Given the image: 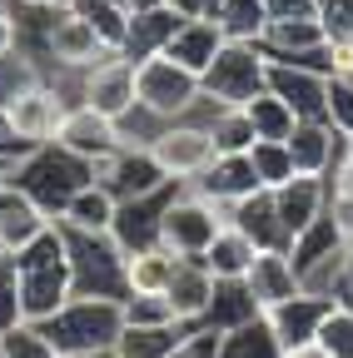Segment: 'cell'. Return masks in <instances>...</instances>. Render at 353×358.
Wrapping results in <instances>:
<instances>
[{
  "mask_svg": "<svg viewBox=\"0 0 353 358\" xmlns=\"http://www.w3.org/2000/svg\"><path fill=\"white\" fill-rule=\"evenodd\" d=\"M15 264V284H20V308L25 324H45L55 308L75 299V274H70V239L60 224H50L35 244L10 254Z\"/></svg>",
  "mask_w": 353,
  "mask_h": 358,
  "instance_id": "1",
  "label": "cell"
},
{
  "mask_svg": "<svg viewBox=\"0 0 353 358\" xmlns=\"http://www.w3.org/2000/svg\"><path fill=\"white\" fill-rule=\"evenodd\" d=\"M6 179H10L15 189H25L50 219H60L65 204H70L85 185H95V164L80 159V155H70L65 145H40V150H30L20 164H10Z\"/></svg>",
  "mask_w": 353,
  "mask_h": 358,
  "instance_id": "2",
  "label": "cell"
},
{
  "mask_svg": "<svg viewBox=\"0 0 353 358\" xmlns=\"http://www.w3.org/2000/svg\"><path fill=\"white\" fill-rule=\"evenodd\" d=\"M40 334L55 343L60 358H70V353H110L115 338L124 334V308L115 299L75 294L65 308H55L50 319L40 324Z\"/></svg>",
  "mask_w": 353,
  "mask_h": 358,
  "instance_id": "3",
  "label": "cell"
},
{
  "mask_svg": "<svg viewBox=\"0 0 353 358\" xmlns=\"http://www.w3.org/2000/svg\"><path fill=\"white\" fill-rule=\"evenodd\" d=\"M204 105L214 110H244L254 95L269 90V55L259 50V40H229L214 55V65L199 75Z\"/></svg>",
  "mask_w": 353,
  "mask_h": 358,
  "instance_id": "4",
  "label": "cell"
},
{
  "mask_svg": "<svg viewBox=\"0 0 353 358\" xmlns=\"http://www.w3.org/2000/svg\"><path fill=\"white\" fill-rule=\"evenodd\" d=\"M289 259H294V274H298L303 294H324V299H333L338 284H343V274H348V264H353L343 224H338L333 214L314 219V224H308V229L289 244Z\"/></svg>",
  "mask_w": 353,
  "mask_h": 358,
  "instance_id": "5",
  "label": "cell"
},
{
  "mask_svg": "<svg viewBox=\"0 0 353 358\" xmlns=\"http://www.w3.org/2000/svg\"><path fill=\"white\" fill-rule=\"evenodd\" d=\"M135 100L154 124H174V120H194L204 105L199 75H189L185 65H174L164 55L135 65Z\"/></svg>",
  "mask_w": 353,
  "mask_h": 358,
  "instance_id": "6",
  "label": "cell"
},
{
  "mask_svg": "<svg viewBox=\"0 0 353 358\" xmlns=\"http://www.w3.org/2000/svg\"><path fill=\"white\" fill-rule=\"evenodd\" d=\"M224 224H229L224 209L209 204L204 194H194L189 185H180L159 214V249H169L174 259H204V249L214 244V234Z\"/></svg>",
  "mask_w": 353,
  "mask_h": 358,
  "instance_id": "7",
  "label": "cell"
},
{
  "mask_svg": "<svg viewBox=\"0 0 353 358\" xmlns=\"http://www.w3.org/2000/svg\"><path fill=\"white\" fill-rule=\"evenodd\" d=\"M70 274H75V294H90V299H129V279H124V264L129 254L110 239V234H70Z\"/></svg>",
  "mask_w": 353,
  "mask_h": 358,
  "instance_id": "8",
  "label": "cell"
},
{
  "mask_svg": "<svg viewBox=\"0 0 353 358\" xmlns=\"http://www.w3.org/2000/svg\"><path fill=\"white\" fill-rule=\"evenodd\" d=\"M154 164L164 169V179H174V185H194V179L214 164V140H209V124L204 120H174V124H159L150 134Z\"/></svg>",
  "mask_w": 353,
  "mask_h": 358,
  "instance_id": "9",
  "label": "cell"
},
{
  "mask_svg": "<svg viewBox=\"0 0 353 358\" xmlns=\"http://www.w3.org/2000/svg\"><path fill=\"white\" fill-rule=\"evenodd\" d=\"M70 95H75V105H90L95 115L124 124L129 115L140 110V100H135V65H129L124 55H105L100 65H90L85 75H75Z\"/></svg>",
  "mask_w": 353,
  "mask_h": 358,
  "instance_id": "10",
  "label": "cell"
},
{
  "mask_svg": "<svg viewBox=\"0 0 353 358\" xmlns=\"http://www.w3.org/2000/svg\"><path fill=\"white\" fill-rule=\"evenodd\" d=\"M70 105L75 100L65 95L55 80H40V85H30L25 95H15L6 105V120L15 129V140H25L30 150H40V145H55L60 140V124H65Z\"/></svg>",
  "mask_w": 353,
  "mask_h": 358,
  "instance_id": "11",
  "label": "cell"
},
{
  "mask_svg": "<svg viewBox=\"0 0 353 358\" xmlns=\"http://www.w3.org/2000/svg\"><path fill=\"white\" fill-rule=\"evenodd\" d=\"M95 185L115 194V204H129V199H150L159 189H169L174 179H164V169L154 164V155L145 145H120L110 159L95 164Z\"/></svg>",
  "mask_w": 353,
  "mask_h": 358,
  "instance_id": "12",
  "label": "cell"
},
{
  "mask_svg": "<svg viewBox=\"0 0 353 358\" xmlns=\"http://www.w3.org/2000/svg\"><path fill=\"white\" fill-rule=\"evenodd\" d=\"M284 145H289V155H294V174H319V179H329V174L343 164V155H348V134H338L329 120H298Z\"/></svg>",
  "mask_w": 353,
  "mask_h": 358,
  "instance_id": "13",
  "label": "cell"
},
{
  "mask_svg": "<svg viewBox=\"0 0 353 358\" xmlns=\"http://www.w3.org/2000/svg\"><path fill=\"white\" fill-rule=\"evenodd\" d=\"M55 145H65L70 155L100 164V159H110V155L124 145V134H120L115 120L95 115L90 105H70V115H65V124H60V140H55Z\"/></svg>",
  "mask_w": 353,
  "mask_h": 358,
  "instance_id": "14",
  "label": "cell"
},
{
  "mask_svg": "<svg viewBox=\"0 0 353 358\" xmlns=\"http://www.w3.org/2000/svg\"><path fill=\"white\" fill-rule=\"evenodd\" d=\"M105 55H115L110 45L85 25L80 15H70V10H60V20H55V30H50V65L55 70H65V75H85L90 65H100Z\"/></svg>",
  "mask_w": 353,
  "mask_h": 358,
  "instance_id": "15",
  "label": "cell"
},
{
  "mask_svg": "<svg viewBox=\"0 0 353 358\" xmlns=\"http://www.w3.org/2000/svg\"><path fill=\"white\" fill-rule=\"evenodd\" d=\"M269 194H274V209H279V219H284L289 244H294L314 219L329 214V179H319V174H294L289 185H279V189H269Z\"/></svg>",
  "mask_w": 353,
  "mask_h": 358,
  "instance_id": "16",
  "label": "cell"
},
{
  "mask_svg": "<svg viewBox=\"0 0 353 358\" xmlns=\"http://www.w3.org/2000/svg\"><path fill=\"white\" fill-rule=\"evenodd\" d=\"M194 194H204L209 204H219V209H234L239 199H249L254 189H259V174H254V164H249V155H214V164L189 185Z\"/></svg>",
  "mask_w": 353,
  "mask_h": 358,
  "instance_id": "17",
  "label": "cell"
},
{
  "mask_svg": "<svg viewBox=\"0 0 353 358\" xmlns=\"http://www.w3.org/2000/svg\"><path fill=\"white\" fill-rule=\"evenodd\" d=\"M333 308V299H324V294H294V299H284L279 308H269L264 319H269V329H274V338L284 343V353L289 348H303V343H314L319 338V324H324V313Z\"/></svg>",
  "mask_w": 353,
  "mask_h": 358,
  "instance_id": "18",
  "label": "cell"
},
{
  "mask_svg": "<svg viewBox=\"0 0 353 358\" xmlns=\"http://www.w3.org/2000/svg\"><path fill=\"white\" fill-rule=\"evenodd\" d=\"M174 189H180V185H169V189H159V194H150V199L120 204V209H115V224H110V239H115L124 254L154 249V244H159V214H164V204H169Z\"/></svg>",
  "mask_w": 353,
  "mask_h": 358,
  "instance_id": "19",
  "label": "cell"
},
{
  "mask_svg": "<svg viewBox=\"0 0 353 358\" xmlns=\"http://www.w3.org/2000/svg\"><path fill=\"white\" fill-rule=\"evenodd\" d=\"M244 289H249V299L259 303V313H269V308H279L284 299H294L303 284H298V274H294L289 249H259V254H254V268L244 274Z\"/></svg>",
  "mask_w": 353,
  "mask_h": 358,
  "instance_id": "20",
  "label": "cell"
},
{
  "mask_svg": "<svg viewBox=\"0 0 353 358\" xmlns=\"http://www.w3.org/2000/svg\"><path fill=\"white\" fill-rule=\"evenodd\" d=\"M189 15L180 10V6H154V10H140V15H129V35H124V60L129 65H145V60H154V55H164V45L180 35V25H185Z\"/></svg>",
  "mask_w": 353,
  "mask_h": 358,
  "instance_id": "21",
  "label": "cell"
},
{
  "mask_svg": "<svg viewBox=\"0 0 353 358\" xmlns=\"http://www.w3.org/2000/svg\"><path fill=\"white\" fill-rule=\"evenodd\" d=\"M50 224H55V219L40 209L25 189H15L10 179L0 185V244H6V254H20L25 244H35Z\"/></svg>",
  "mask_w": 353,
  "mask_h": 358,
  "instance_id": "22",
  "label": "cell"
},
{
  "mask_svg": "<svg viewBox=\"0 0 353 358\" xmlns=\"http://www.w3.org/2000/svg\"><path fill=\"white\" fill-rule=\"evenodd\" d=\"M324 90H329V75L269 60V95H279L294 110V120H324Z\"/></svg>",
  "mask_w": 353,
  "mask_h": 358,
  "instance_id": "23",
  "label": "cell"
},
{
  "mask_svg": "<svg viewBox=\"0 0 353 358\" xmlns=\"http://www.w3.org/2000/svg\"><path fill=\"white\" fill-rule=\"evenodd\" d=\"M224 45H229V35H224V25H219V20H209V15H189V20L180 25V35L164 45V60L185 65L189 75H204Z\"/></svg>",
  "mask_w": 353,
  "mask_h": 358,
  "instance_id": "24",
  "label": "cell"
},
{
  "mask_svg": "<svg viewBox=\"0 0 353 358\" xmlns=\"http://www.w3.org/2000/svg\"><path fill=\"white\" fill-rule=\"evenodd\" d=\"M214 284L219 279L204 268V259H180V264H174V279L164 289L174 319H180V324H204V313L214 303Z\"/></svg>",
  "mask_w": 353,
  "mask_h": 358,
  "instance_id": "25",
  "label": "cell"
},
{
  "mask_svg": "<svg viewBox=\"0 0 353 358\" xmlns=\"http://www.w3.org/2000/svg\"><path fill=\"white\" fill-rule=\"evenodd\" d=\"M234 229H244L254 239V249H289V234H284V219L274 209V194L269 189H254L249 199H239L229 214H224Z\"/></svg>",
  "mask_w": 353,
  "mask_h": 358,
  "instance_id": "26",
  "label": "cell"
},
{
  "mask_svg": "<svg viewBox=\"0 0 353 358\" xmlns=\"http://www.w3.org/2000/svg\"><path fill=\"white\" fill-rule=\"evenodd\" d=\"M194 324H124L115 338V358H169L189 338Z\"/></svg>",
  "mask_w": 353,
  "mask_h": 358,
  "instance_id": "27",
  "label": "cell"
},
{
  "mask_svg": "<svg viewBox=\"0 0 353 358\" xmlns=\"http://www.w3.org/2000/svg\"><path fill=\"white\" fill-rule=\"evenodd\" d=\"M254 239L244 234V229H234V224H224V229L214 234V244L204 249V268L219 279V284H234V279H244L249 268H254Z\"/></svg>",
  "mask_w": 353,
  "mask_h": 358,
  "instance_id": "28",
  "label": "cell"
},
{
  "mask_svg": "<svg viewBox=\"0 0 353 358\" xmlns=\"http://www.w3.org/2000/svg\"><path fill=\"white\" fill-rule=\"evenodd\" d=\"M115 194L110 189H100V185H85L70 204H65V214L55 219L60 229H70V234H110V224H115Z\"/></svg>",
  "mask_w": 353,
  "mask_h": 358,
  "instance_id": "29",
  "label": "cell"
},
{
  "mask_svg": "<svg viewBox=\"0 0 353 358\" xmlns=\"http://www.w3.org/2000/svg\"><path fill=\"white\" fill-rule=\"evenodd\" d=\"M65 10L80 15L85 25H90L110 50L120 55L124 50V35H129V10L120 6V0H65Z\"/></svg>",
  "mask_w": 353,
  "mask_h": 358,
  "instance_id": "30",
  "label": "cell"
},
{
  "mask_svg": "<svg viewBox=\"0 0 353 358\" xmlns=\"http://www.w3.org/2000/svg\"><path fill=\"white\" fill-rule=\"evenodd\" d=\"M219 358H284V343L274 338L269 319L259 313V319H249L219 338Z\"/></svg>",
  "mask_w": 353,
  "mask_h": 358,
  "instance_id": "31",
  "label": "cell"
},
{
  "mask_svg": "<svg viewBox=\"0 0 353 358\" xmlns=\"http://www.w3.org/2000/svg\"><path fill=\"white\" fill-rule=\"evenodd\" d=\"M174 259L169 249H140V254H129V264H124V279H129V294H164L169 289V279H174Z\"/></svg>",
  "mask_w": 353,
  "mask_h": 358,
  "instance_id": "32",
  "label": "cell"
},
{
  "mask_svg": "<svg viewBox=\"0 0 353 358\" xmlns=\"http://www.w3.org/2000/svg\"><path fill=\"white\" fill-rule=\"evenodd\" d=\"M249 319H259V303L249 299L244 279L214 284V303H209V313H204V324L219 329V334H229V329H239V324H249Z\"/></svg>",
  "mask_w": 353,
  "mask_h": 358,
  "instance_id": "33",
  "label": "cell"
},
{
  "mask_svg": "<svg viewBox=\"0 0 353 358\" xmlns=\"http://www.w3.org/2000/svg\"><path fill=\"white\" fill-rule=\"evenodd\" d=\"M204 124H209L214 155H249L254 140H259L254 124H249V110H209Z\"/></svg>",
  "mask_w": 353,
  "mask_h": 358,
  "instance_id": "34",
  "label": "cell"
},
{
  "mask_svg": "<svg viewBox=\"0 0 353 358\" xmlns=\"http://www.w3.org/2000/svg\"><path fill=\"white\" fill-rule=\"evenodd\" d=\"M249 124H254V134H259V140H289V134H294V110L279 100V95H269V90H264V95H254L249 105Z\"/></svg>",
  "mask_w": 353,
  "mask_h": 358,
  "instance_id": "35",
  "label": "cell"
},
{
  "mask_svg": "<svg viewBox=\"0 0 353 358\" xmlns=\"http://www.w3.org/2000/svg\"><path fill=\"white\" fill-rule=\"evenodd\" d=\"M249 164H254V174H259V189H279V185H289V179H294V155H289L284 140H254Z\"/></svg>",
  "mask_w": 353,
  "mask_h": 358,
  "instance_id": "36",
  "label": "cell"
},
{
  "mask_svg": "<svg viewBox=\"0 0 353 358\" xmlns=\"http://www.w3.org/2000/svg\"><path fill=\"white\" fill-rule=\"evenodd\" d=\"M214 20L224 25L229 40H259V35H264V20H269V15H264V0H224Z\"/></svg>",
  "mask_w": 353,
  "mask_h": 358,
  "instance_id": "37",
  "label": "cell"
},
{
  "mask_svg": "<svg viewBox=\"0 0 353 358\" xmlns=\"http://www.w3.org/2000/svg\"><path fill=\"white\" fill-rule=\"evenodd\" d=\"M40 80H45V70H40L30 55H20V50L0 55V110H6L15 95H25L30 85H40Z\"/></svg>",
  "mask_w": 353,
  "mask_h": 358,
  "instance_id": "38",
  "label": "cell"
},
{
  "mask_svg": "<svg viewBox=\"0 0 353 358\" xmlns=\"http://www.w3.org/2000/svg\"><path fill=\"white\" fill-rule=\"evenodd\" d=\"M329 214L343 224V234L353 239V140H348L343 164L329 174Z\"/></svg>",
  "mask_w": 353,
  "mask_h": 358,
  "instance_id": "39",
  "label": "cell"
},
{
  "mask_svg": "<svg viewBox=\"0 0 353 358\" xmlns=\"http://www.w3.org/2000/svg\"><path fill=\"white\" fill-rule=\"evenodd\" d=\"M329 358H353V308L333 303L324 313V324H319V338H314Z\"/></svg>",
  "mask_w": 353,
  "mask_h": 358,
  "instance_id": "40",
  "label": "cell"
},
{
  "mask_svg": "<svg viewBox=\"0 0 353 358\" xmlns=\"http://www.w3.org/2000/svg\"><path fill=\"white\" fill-rule=\"evenodd\" d=\"M0 358H60V353L40 334V324H15L10 334H0Z\"/></svg>",
  "mask_w": 353,
  "mask_h": 358,
  "instance_id": "41",
  "label": "cell"
},
{
  "mask_svg": "<svg viewBox=\"0 0 353 358\" xmlns=\"http://www.w3.org/2000/svg\"><path fill=\"white\" fill-rule=\"evenodd\" d=\"M324 120L353 140V80L348 75H329V90H324Z\"/></svg>",
  "mask_w": 353,
  "mask_h": 358,
  "instance_id": "42",
  "label": "cell"
},
{
  "mask_svg": "<svg viewBox=\"0 0 353 358\" xmlns=\"http://www.w3.org/2000/svg\"><path fill=\"white\" fill-rule=\"evenodd\" d=\"M120 308H124V324H180L164 294H129Z\"/></svg>",
  "mask_w": 353,
  "mask_h": 358,
  "instance_id": "43",
  "label": "cell"
},
{
  "mask_svg": "<svg viewBox=\"0 0 353 358\" xmlns=\"http://www.w3.org/2000/svg\"><path fill=\"white\" fill-rule=\"evenodd\" d=\"M15 324H25V308H20V284H15V264L6 259V264H0V334H10Z\"/></svg>",
  "mask_w": 353,
  "mask_h": 358,
  "instance_id": "44",
  "label": "cell"
},
{
  "mask_svg": "<svg viewBox=\"0 0 353 358\" xmlns=\"http://www.w3.org/2000/svg\"><path fill=\"white\" fill-rule=\"evenodd\" d=\"M319 25H324L329 45H338L353 30V0H319Z\"/></svg>",
  "mask_w": 353,
  "mask_h": 358,
  "instance_id": "45",
  "label": "cell"
},
{
  "mask_svg": "<svg viewBox=\"0 0 353 358\" xmlns=\"http://www.w3.org/2000/svg\"><path fill=\"white\" fill-rule=\"evenodd\" d=\"M219 338H224L219 329H209V324H194V329H189V338H185L180 348H174L169 358H219Z\"/></svg>",
  "mask_w": 353,
  "mask_h": 358,
  "instance_id": "46",
  "label": "cell"
},
{
  "mask_svg": "<svg viewBox=\"0 0 353 358\" xmlns=\"http://www.w3.org/2000/svg\"><path fill=\"white\" fill-rule=\"evenodd\" d=\"M264 15H269V20H314L319 0H264ZM269 20H264V25H269Z\"/></svg>",
  "mask_w": 353,
  "mask_h": 358,
  "instance_id": "47",
  "label": "cell"
},
{
  "mask_svg": "<svg viewBox=\"0 0 353 358\" xmlns=\"http://www.w3.org/2000/svg\"><path fill=\"white\" fill-rule=\"evenodd\" d=\"M25 155H30V145H25V140H15V129H10L6 110H0V164L10 169V164H20Z\"/></svg>",
  "mask_w": 353,
  "mask_h": 358,
  "instance_id": "48",
  "label": "cell"
},
{
  "mask_svg": "<svg viewBox=\"0 0 353 358\" xmlns=\"http://www.w3.org/2000/svg\"><path fill=\"white\" fill-rule=\"evenodd\" d=\"M333 50H338V70H353V30L333 45Z\"/></svg>",
  "mask_w": 353,
  "mask_h": 358,
  "instance_id": "49",
  "label": "cell"
},
{
  "mask_svg": "<svg viewBox=\"0 0 353 358\" xmlns=\"http://www.w3.org/2000/svg\"><path fill=\"white\" fill-rule=\"evenodd\" d=\"M333 303H343V308H353V264H348V274H343V284H338V294H333Z\"/></svg>",
  "mask_w": 353,
  "mask_h": 358,
  "instance_id": "50",
  "label": "cell"
},
{
  "mask_svg": "<svg viewBox=\"0 0 353 358\" xmlns=\"http://www.w3.org/2000/svg\"><path fill=\"white\" fill-rule=\"evenodd\" d=\"M120 6H124L129 15H140V10H154V6H169V0H120Z\"/></svg>",
  "mask_w": 353,
  "mask_h": 358,
  "instance_id": "51",
  "label": "cell"
},
{
  "mask_svg": "<svg viewBox=\"0 0 353 358\" xmlns=\"http://www.w3.org/2000/svg\"><path fill=\"white\" fill-rule=\"evenodd\" d=\"M284 358H329V353H324L319 343H303V348H289Z\"/></svg>",
  "mask_w": 353,
  "mask_h": 358,
  "instance_id": "52",
  "label": "cell"
},
{
  "mask_svg": "<svg viewBox=\"0 0 353 358\" xmlns=\"http://www.w3.org/2000/svg\"><path fill=\"white\" fill-rule=\"evenodd\" d=\"M70 358H115V348L110 353H70Z\"/></svg>",
  "mask_w": 353,
  "mask_h": 358,
  "instance_id": "53",
  "label": "cell"
},
{
  "mask_svg": "<svg viewBox=\"0 0 353 358\" xmlns=\"http://www.w3.org/2000/svg\"><path fill=\"white\" fill-rule=\"evenodd\" d=\"M6 6H45V0H6Z\"/></svg>",
  "mask_w": 353,
  "mask_h": 358,
  "instance_id": "54",
  "label": "cell"
},
{
  "mask_svg": "<svg viewBox=\"0 0 353 358\" xmlns=\"http://www.w3.org/2000/svg\"><path fill=\"white\" fill-rule=\"evenodd\" d=\"M6 174H10V169H6V164H0V185H6Z\"/></svg>",
  "mask_w": 353,
  "mask_h": 358,
  "instance_id": "55",
  "label": "cell"
},
{
  "mask_svg": "<svg viewBox=\"0 0 353 358\" xmlns=\"http://www.w3.org/2000/svg\"><path fill=\"white\" fill-rule=\"evenodd\" d=\"M6 259H10V254H6V244H0V264H6Z\"/></svg>",
  "mask_w": 353,
  "mask_h": 358,
  "instance_id": "56",
  "label": "cell"
},
{
  "mask_svg": "<svg viewBox=\"0 0 353 358\" xmlns=\"http://www.w3.org/2000/svg\"><path fill=\"white\" fill-rule=\"evenodd\" d=\"M338 75H348V80H353V70H338Z\"/></svg>",
  "mask_w": 353,
  "mask_h": 358,
  "instance_id": "57",
  "label": "cell"
},
{
  "mask_svg": "<svg viewBox=\"0 0 353 358\" xmlns=\"http://www.w3.org/2000/svg\"><path fill=\"white\" fill-rule=\"evenodd\" d=\"M348 254H353V239H348Z\"/></svg>",
  "mask_w": 353,
  "mask_h": 358,
  "instance_id": "58",
  "label": "cell"
},
{
  "mask_svg": "<svg viewBox=\"0 0 353 358\" xmlns=\"http://www.w3.org/2000/svg\"><path fill=\"white\" fill-rule=\"evenodd\" d=\"M0 6H6V0H0Z\"/></svg>",
  "mask_w": 353,
  "mask_h": 358,
  "instance_id": "59",
  "label": "cell"
}]
</instances>
